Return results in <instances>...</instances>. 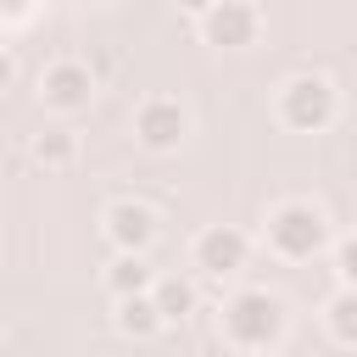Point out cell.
<instances>
[{
    "mask_svg": "<svg viewBox=\"0 0 357 357\" xmlns=\"http://www.w3.org/2000/svg\"><path fill=\"white\" fill-rule=\"evenodd\" d=\"M262 245L279 262H312L318 251H329V218L312 201H279L262 218Z\"/></svg>",
    "mask_w": 357,
    "mask_h": 357,
    "instance_id": "1",
    "label": "cell"
},
{
    "mask_svg": "<svg viewBox=\"0 0 357 357\" xmlns=\"http://www.w3.org/2000/svg\"><path fill=\"white\" fill-rule=\"evenodd\" d=\"M284 301L273 290H234L223 301V340L229 351H273L284 340Z\"/></svg>",
    "mask_w": 357,
    "mask_h": 357,
    "instance_id": "2",
    "label": "cell"
},
{
    "mask_svg": "<svg viewBox=\"0 0 357 357\" xmlns=\"http://www.w3.org/2000/svg\"><path fill=\"white\" fill-rule=\"evenodd\" d=\"M273 117H279V128H290V134H324V128L340 117V89H335V78H324V73H290V78L279 84V95H273Z\"/></svg>",
    "mask_w": 357,
    "mask_h": 357,
    "instance_id": "3",
    "label": "cell"
},
{
    "mask_svg": "<svg viewBox=\"0 0 357 357\" xmlns=\"http://www.w3.org/2000/svg\"><path fill=\"white\" fill-rule=\"evenodd\" d=\"M245 262H251V234L234 229V223H206V229L190 240V268H195V279L223 284V279H234Z\"/></svg>",
    "mask_w": 357,
    "mask_h": 357,
    "instance_id": "4",
    "label": "cell"
},
{
    "mask_svg": "<svg viewBox=\"0 0 357 357\" xmlns=\"http://www.w3.org/2000/svg\"><path fill=\"white\" fill-rule=\"evenodd\" d=\"M134 139H139L145 151H156V156L178 151V145L190 139V112H184V100H178V95H145V100L134 106Z\"/></svg>",
    "mask_w": 357,
    "mask_h": 357,
    "instance_id": "5",
    "label": "cell"
},
{
    "mask_svg": "<svg viewBox=\"0 0 357 357\" xmlns=\"http://www.w3.org/2000/svg\"><path fill=\"white\" fill-rule=\"evenodd\" d=\"M89 100H95V73L84 67V61H50L45 73H39V106L45 112H56V117H78V112H89Z\"/></svg>",
    "mask_w": 357,
    "mask_h": 357,
    "instance_id": "6",
    "label": "cell"
},
{
    "mask_svg": "<svg viewBox=\"0 0 357 357\" xmlns=\"http://www.w3.org/2000/svg\"><path fill=\"white\" fill-rule=\"evenodd\" d=\"M195 28L212 50H251L262 33V11H257V0H218Z\"/></svg>",
    "mask_w": 357,
    "mask_h": 357,
    "instance_id": "7",
    "label": "cell"
},
{
    "mask_svg": "<svg viewBox=\"0 0 357 357\" xmlns=\"http://www.w3.org/2000/svg\"><path fill=\"white\" fill-rule=\"evenodd\" d=\"M100 229H106V240H112V251H139V257H151V245H156V212L145 206V201H134V195H123V201H112L106 212H100Z\"/></svg>",
    "mask_w": 357,
    "mask_h": 357,
    "instance_id": "8",
    "label": "cell"
},
{
    "mask_svg": "<svg viewBox=\"0 0 357 357\" xmlns=\"http://www.w3.org/2000/svg\"><path fill=\"white\" fill-rule=\"evenodd\" d=\"M106 290H112V301H123V296H151L156 290V268H151V257H139V251H112V262H106Z\"/></svg>",
    "mask_w": 357,
    "mask_h": 357,
    "instance_id": "9",
    "label": "cell"
},
{
    "mask_svg": "<svg viewBox=\"0 0 357 357\" xmlns=\"http://www.w3.org/2000/svg\"><path fill=\"white\" fill-rule=\"evenodd\" d=\"M112 329L123 340H156L167 329V318H162L156 296H123V301H112Z\"/></svg>",
    "mask_w": 357,
    "mask_h": 357,
    "instance_id": "10",
    "label": "cell"
},
{
    "mask_svg": "<svg viewBox=\"0 0 357 357\" xmlns=\"http://www.w3.org/2000/svg\"><path fill=\"white\" fill-rule=\"evenodd\" d=\"M28 156H33V167H45V173H67V167L78 162V134H73L67 123H45V128L28 139Z\"/></svg>",
    "mask_w": 357,
    "mask_h": 357,
    "instance_id": "11",
    "label": "cell"
},
{
    "mask_svg": "<svg viewBox=\"0 0 357 357\" xmlns=\"http://www.w3.org/2000/svg\"><path fill=\"white\" fill-rule=\"evenodd\" d=\"M151 296H156V307H162L167 324H184V318L201 307V279H190V273H162Z\"/></svg>",
    "mask_w": 357,
    "mask_h": 357,
    "instance_id": "12",
    "label": "cell"
},
{
    "mask_svg": "<svg viewBox=\"0 0 357 357\" xmlns=\"http://www.w3.org/2000/svg\"><path fill=\"white\" fill-rule=\"evenodd\" d=\"M324 329H329L335 346H351V351H357V290L340 284V290L324 301Z\"/></svg>",
    "mask_w": 357,
    "mask_h": 357,
    "instance_id": "13",
    "label": "cell"
},
{
    "mask_svg": "<svg viewBox=\"0 0 357 357\" xmlns=\"http://www.w3.org/2000/svg\"><path fill=\"white\" fill-rule=\"evenodd\" d=\"M335 279H340L346 290H357V234L335 240Z\"/></svg>",
    "mask_w": 357,
    "mask_h": 357,
    "instance_id": "14",
    "label": "cell"
},
{
    "mask_svg": "<svg viewBox=\"0 0 357 357\" xmlns=\"http://www.w3.org/2000/svg\"><path fill=\"white\" fill-rule=\"evenodd\" d=\"M33 11H39V0H0V22L6 28H28Z\"/></svg>",
    "mask_w": 357,
    "mask_h": 357,
    "instance_id": "15",
    "label": "cell"
},
{
    "mask_svg": "<svg viewBox=\"0 0 357 357\" xmlns=\"http://www.w3.org/2000/svg\"><path fill=\"white\" fill-rule=\"evenodd\" d=\"M212 6H218V0H178V11H190V17H195V22H201V17H206V11H212Z\"/></svg>",
    "mask_w": 357,
    "mask_h": 357,
    "instance_id": "16",
    "label": "cell"
},
{
    "mask_svg": "<svg viewBox=\"0 0 357 357\" xmlns=\"http://www.w3.org/2000/svg\"><path fill=\"white\" fill-rule=\"evenodd\" d=\"M212 357H240V351H212Z\"/></svg>",
    "mask_w": 357,
    "mask_h": 357,
    "instance_id": "17",
    "label": "cell"
}]
</instances>
